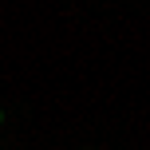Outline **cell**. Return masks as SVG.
I'll use <instances>...</instances> for the list:
<instances>
[{"label": "cell", "mask_w": 150, "mask_h": 150, "mask_svg": "<svg viewBox=\"0 0 150 150\" xmlns=\"http://www.w3.org/2000/svg\"><path fill=\"white\" fill-rule=\"evenodd\" d=\"M0 119H4V115H0Z\"/></svg>", "instance_id": "obj_1"}]
</instances>
